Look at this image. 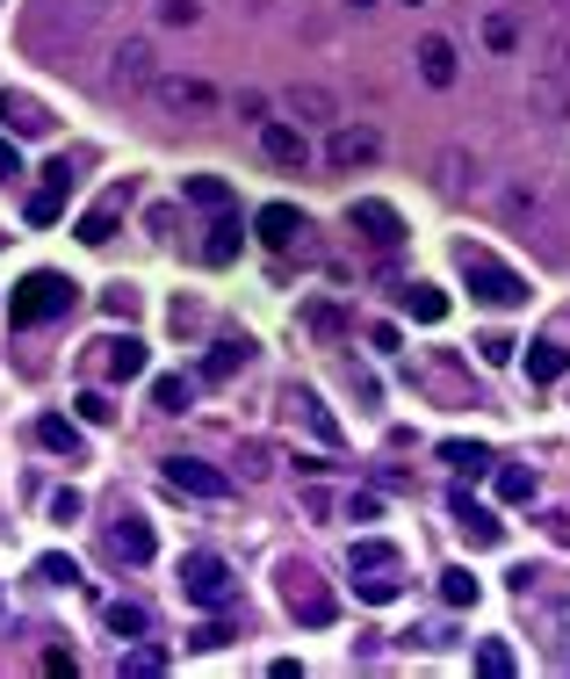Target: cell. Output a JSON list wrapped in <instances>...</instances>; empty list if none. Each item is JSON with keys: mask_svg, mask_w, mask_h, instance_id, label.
<instances>
[{"mask_svg": "<svg viewBox=\"0 0 570 679\" xmlns=\"http://www.w3.org/2000/svg\"><path fill=\"white\" fill-rule=\"evenodd\" d=\"M72 296H80V282L58 275V268H30V275L15 282V296H8V326L30 332V326H52V318L72 312Z\"/></svg>", "mask_w": 570, "mask_h": 679, "instance_id": "cell-1", "label": "cell"}, {"mask_svg": "<svg viewBox=\"0 0 570 679\" xmlns=\"http://www.w3.org/2000/svg\"><path fill=\"white\" fill-rule=\"evenodd\" d=\"M455 268H463V282H469V296L477 304H491V312H513V304H527V275L520 268H505L499 253H485V246H455Z\"/></svg>", "mask_w": 570, "mask_h": 679, "instance_id": "cell-2", "label": "cell"}, {"mask_svg": "<svg viewBox=\"0 0 570 679\" xmlns=\"http://www.w3.org/2000/svg\"><path fill=\"white\" fill-rule=\"evenodd\" d=\"M181 592H189L195 608H231V600H239V578H231V564L217 557V550H189V557H181Z\"/></svg>", "mask_w": 570, "mask_h": 679, "instance_id": "cell-3", "label": "cell"}, {"mask_svg": "<svg viewBox=\"0 0 570 679\" xmlns=\"http://www.w3.org/2000/svg\"><path fill=\"white\" fill-rule=\"evenodd\" d=\"M282 600H289V614H296L304 629H326L332 614H340V600H332V592L318 586L311 564H282Z\"/></svg>", "mask_w": 570, "mask_h": 679, "instance_id": "cell-4", "label": "cell"}, {"mask_svg": "<svg viewBox=\"0 0 570 679\" xmlns=\"http://www.w3.org/2000/svg\"><path fill=\"white\" fill-rule=\"evenodd\" d=\"M152 94H159L167 116H217L225 109V94L209 88V80H195V72H167V80H152Z\"/></svg>", "mask_w": 570, "mask_h": 679, "instance_id": "cell-5", "label": "cell"}, {"mask_svg": "<svg viewBox=\"0 0 570 679\" xmlns=\"http://www.w3.org/2000/svg\"><path fill=\"white\" fill-rule=\"evenodd\" d=\"M159 477H167L173 491H189V499H231V471H217L203 455H167Z\"/></svg>", "mask_w": 570, "mask_h": 679, "instance_id": "cell-6", "label": "cell"}, {"mask_svg": "<svg viewBox=\"0 0 570 679\" xmlns=\"http://www.w3.org/2000/svg\"><path fill=\"white\" fill-rule=\"evenodd\" d=\"M346 225L362 231L368 246H398V239H404V217H398L390 203H383V195H362V203L346 210Z\"/></svg>", "mask_w": 570, "mask_h": 679, "instance_id": "cell-7", "label": "cell"}, {"mask_svg": "<svg viewBox=\"0 0 570 679\" xmlns=\"http://www.w3.org/2000/svg\"><path fill=\"white\" fill-rule=\"evenodd\" d=\"M0 131H8V138H44V131H52V109L36 102V94L0 88Z\"/></svg>", "mask_w": 570, "mask_h": 679, "instance_id": "cell-8", "label": "cell"}, {"mask_svg": "<svg viewBox=\"0 0 570 679\" xmlns=\"http://www.w3.org/2000/svg\"><path fill=\"white\" fill-rule=\"evenodd\" d=\"M152 521L145 513H116V528H109V557L116 564H152Z\"/></svg>", "mask_w": 570, "mask_h": 679, "instance_id": "cell-9", "label": "cell"}, {"mask_svg": "<svg viewBox=\"0 0 570 679\" xmlns=\"http://www.w3.org/2000/svg\"><path fill=\"white\" fill-rule=\"evenodd\" d=\"M448 513H455V528H463V535L477 542V550H491V542H505V521L491 513V506H477L469 491H455V499H448Z\"/></svg>", "mask_w": 570, "mask_h": 679, "instance_id": "cell-10", "label": "cell"}, {"mask_svg": "<svg viewBox=\"0 0 570 679\" xmlns=\"http://www.w3.org/2000/svg\"><path fill=\"white\" fill-rule=\"evenodd\" d=\"M123 203H130V181H116V189H109L102 203H94V210L80 217V246H109V239H116V217H123Z\"/></svg>", "mask_w": 570, "mask_h": 679, "instance_id": "cell-11", "label": "cell"}, {"mask_svg": "<svg viewBox=\"0 0 570 679\" xmlns=\"http://www.w3.org/2000/svg\"><path fill=\"white\" fill-rule=\"evenodd\" d=\"M260 152L275 159V167H304V159H311V145H304V131H296V123H260Z\"/></svg>", "mask_w": 570, "mask_h": 679, "instance_id": "cell-12", "label": "cell"}, {"mask_svg": "<svg viewBox=\"0 0 570 679\" xmlns=\"http://www.w3.org/2000/svg\"><path fill=\"white\" fill-rule=\"evenodd\" d=\"M102 376H109V384H130V376H145V340H138V332L102 340Z\"/></svg>", "mask_w": 570, "mask_h": 679, "instance_id": "cell-13", "label": "cell"}, {"mask_svg": "<svg viewBox=\"0 0 570 679\" xmlns=\"http://www.w3.org/2000/svg\"><path fill=\"white\" fill-rule=\"evenodd\" d=\"M253 231H260L267 246H296V239H304L311 225H304V210H289V203H267V210H253Z\"/></svg>", "mask_w": 570, "mask_h": 679, "instance_id": "cell-14", "label": "cell"}, {"mask_svg": "<svg viewBox=\"0 0 570 679\" xmlns=\"http://www.w3.org/2000/svg\"><path fill=\"white\" fill-rule=\"evenodd\" d=\"M36 449H52V455H66V463H80V455H87V434L72 427L66 412H44V419H36Z\"/></svg>", "mask_w": 570, "mask_h": 679, "instance_id": "cell-15", "label": "cell"}, {"mask_svg": "<svg viewBox=\"0 0 570 679\" xmlns=\"http://www.w3.org/2000/svg\"><path fill=\"white\" fill-rule=\"evenodd\" d=\"M455 72H463L455 44L448 36H426V44H419V80H426V88H455Z\"/></svg>", "mask_w": 570, "mask_h": 679, "instance_id": "cell-16", "label": "cell"}, {"mask_svg": "<svg viewBox=\"0 0 570 679\" xmlns=\"http://www.w3.org/2000/svg\"><path fill=\"white\" fill-rule=\"evenodd\" d=\"M376 152H383V138H376V131H332V145H326V159H332V167H368Z\"/></svg>", "mask_w": 570, "mask_h": 679, "instance_id": "cell-17", "label": "cell"}, {"mask_svg": "<svg viewBox=\"0 0 570 679\" xmlns=\"http://www.w3.org/2000/svg\"><path fill=\"white\" fill-rule=\"evenodd\" d=\"M289 405H296V419H304V427H311L326 449H340V441H346V434H340V419L326 412V398H318V391H289Z\"/></svg>", "mask_w": 570, "mask_h": 679, "instance_id": "cell-18", "label": "cell"}, {"mask_svg": "<svg viewBox=\"0 0 570 679\" xmlns=\"http://www.w3.org/2000/svg\"><path fill=\"white\" fill-rule=\"evenodd\" d=\"M239 246H246L239 217H225V210H217V225H209V239H203V261H209V268H231V261H239Z\"/></svg>", "mask_w": 570, "mask_h": 679, "instance_id": "cell-19", "label": "cell"}, {"mask_svg": "<svg viewBox=\"0 0 570 679\" xmlns=\"http://www.w3.org/2000/svg\"><path fill=\"white\" fill-rule=\"evenodd\" d=\"M246 369V340H217V348L203 354V369H195V384H231Z\"/></svg>", "mask_w": 570, "mask_h": 679, "instance_id": "cell-20", "label": "cell"}, {"mask_svg": "<svg viewBox=\"0 0 570 679\" xmlns=\"http://www.w3.org/2000/svg\"><path fill=\"white\" fill-rule=\"evenodd\" d=\"M354 600H368V608H390V600H404L398 564H383V572H354Z\"/></svg>", "mask_w": 570, "mask_h": 679, "instance_id": "cell-21", "label": "cell"}, {"mask_svg": "<svg viewBox=\"0 0 570 679\" xmlns=\"http://www.w3.org/2000/svg\"><path fill=\"white\" fill-rule=\"evenodd\" d=\"M109 80H116V88H145V80H152V44L130 36V44L116 52V66H109Z\"/></svg>", "mask_w": 570, "mask_h": 679, "instance_id": "cell-22", "label": "cell"}, {"mask_svg": "<svg viewBox=\"0 0 570 679\" xmlns=\"http://www.w3.org/2000/svg\"><path fill=\"white\" fill-rule=\"evenodd\" d=\"M441 463H448L455 477H485L491 463H499V455H491L485 441H441Z\"/></svg>", "mask_w": 570, "mask_h": 679, "instance_id": "cell-23", "label": "cell"}, {"mask_svg": "<svg viewBox=\"0 0 570 679\" xmlns=\"http://www.w3.org/2000/svg\"><path fill=\"white\" fill-rule=\"evenodd\" d=\"M563 369H570L563 340H535V348H527V376H535V384H563Z\"/></svg>", "mask_w": 570, "mask_h": 679, "instance_id": "cell-24", "label": "cell"}, {"mask_svg": "<svg viewBox=\"0 0 570 679\" xmlns=\"http://www.w3.org/2000/svg\"><path fill=\"white\" fill-rule=\"evenodd\" d=\"M404 318H412V326H441V318H448V296L433 290V282H412V290H404Z\"/></svg>", "mask_w": 570, "mask_h": 679, "instance_id": "cell-25", "label": "cell"}, {"mask_svg": "<svg viewBox=\"0 0 570 679\" xmlns=\"http://www.w3.org/2000/svg\"><path fill=\"white\" fill-rule=\"evenodd\" d=\"M116 672L123 679H159V672H167V650H159V644H130L116 658Z\"/></svg>", "mask_w": 570, "mask_h": 679, "instance_id": "cell-26", "label": "cell"}, {"mask_svg": "<svg viewBox=\"0 0 570 679\" xmlns=\"http://www.w3.org/2000/svg\"><path fill=\"white\" fill-rule=\"evenodd\" d=\"M181 195H189L195 210H231V181H217V174H189Z\"/></svg>", "mask_w": 570, "mask_h": 679, "instance_id": "cell-27", "label": "cell"}, {"mask_svg": "<svg viewBox=\"0 0 570 679\" xmlns=\"http://www.w3.org/2000/svg\"><path fill=\"white\" fill-rule=\"evenodd\" d=\"M152 405H159V412H189V405H195V376H159Z\"/></svg>", "mask_w": 570, "mask_h": 679, "instance_id": "cell-28", "label": "cell"}, {"mask_svg": "<svg viewBox=\"0 0 570 679\" xmlns=\"http://www.w3.org/2000/svg\"><path fill=\"white\" fill-rule=\"evenodd\" d=\"M477 672H485V679H513L520 665H513V650H505L499 636H485V644H477Z\"/></svg>", "mask_w": 570, "mask_h": 679, "instance_id": "cell-29", "label": "cell"}, {"mask_svg": "<svg viewBox=\"0 0 570 679\" xmlns=\"http://www.w3.org/2000/svg\"><path fill=\"white\" fill-rule=\"evenodd\" d=\"M477 592L485 586H477L469 572H441V600H448V608H477Z\"/></svg>", "mask_w": 570, "mask_h": 679, "instance_id": "cell-30", "label": "cell"}, {"mask_svg": "<svg viewBox=\"0 0 570 679\" xmlns=\"http://www.w3.org/2000/svg\"><path fill=\"white\" fill-rule=\"evenodd\" d=\"M109 629H116V636H145V629H152V614H145L138 600H116V608H109Z\"/></svg>", "mask_w": 570, "mask_h": 679, "instance_id": "cell-31", "label": "cell"}, {"mask_svg": "<svg viewBox=\"0 0 570 679\" xmlns=\"http://www.w3.org/2000/svg\"><path fill=\"white\" fill-rule=\"evenodd\" d=\"M36 578H44V586H80V564L52 550V557H36Z\"/></svg>", "mask_w": 570, "mask_h": 679, "instance_id": "cell-32", "label": "cell"}, {"mask_svg": "<svg viewBox=\"0 0 570 679\" xmlns=\"http://www.w3.org/2000/svg\"><path fill=\"white\" fill-rule=\"evenodd\" d=\"M72 412H80L87 427H109V419H116V405H109L102 391H80V398H72Z\"/></svg>", "mask_w": 570, "mask_h": 679, "instance_id": "cell-33", "label": "cell"}, {"mask_svg": "<svg viewBox=\"0 0 570 679\" xmlns=\"http://www.w3.org/2000/svg\"><path fill=\"white\" fill-rule=\"evenodd\" d=\"M58 210H66V189H36L30 195V225H58Z\"/></svg>", "mask_w": 570, "mask_h": 679, "instance_id": "cell-34", "label": "cell"}, {"mask_svg": "<svg viewBox=\"0 0 570 679\" xmlns=\"http://www.w3.org/2000/svg\"><path fill=\"white\" fill-rule=\"evenodd\" d=\"M499 499H535V471L505 463V471H499Z\"/></svg>", "mask_w": 570, "mask_h": 679, "instance_id": "cell-35", "label": "cell"}, {"mask_svg": "<svg viewBox=\"0 0 570 679\" xmlns=\"http://www.w3.org/2000/svg\"><path fill=\"white\" fill-rule=\"evenodd\" d=\"M383 564H398L390 542H354V572H383Z\"/></svg>", "mask_w": 570, "mask_h": 679, "instance_id": "cell-36", "label": "cell"}, {"mask_svg": "<svg viewBox=\"0 0 570 679\" xmlns=\"http://www.w3.org/2000/svg\"><path fill=\"white\" fill-rule=\"evenodd\" d=\"M231 636H239V629H231V622H203V629H195V636H189V650H225Z\"/></svg>", "mask_w": 570, "mask_h": 679, "instance_id": "cell-37", "label": "cell"}, {"mask_svg": "<svg viewBox=\"0 0 570 679\" xmlns=\"http://www.w3.org/2000/svg\"><path fill=\"white\" fill-rule=\"evenodd\" d=\"M289 109H304V116L326 123V116H332V94H326V88H296V94H289Z\"/></svg>", "mask_w": 570, "mask_h": 679, "instance_id": "cell-38", "label": "cell"}, {"mask_svg": "<svg viewBox=\"0 0 570 679\" xmlns=\"http://www.w3.org/2000/svg\"><path fill=\"white\" fill-rule=\"evenodd\" d=\"M80 506H87L80 491H72V485H58V491H52V521H58V528H66V521H80Z\"/></svg>", "mask_w": 570, "mask_h": 679, "instance_id": "cell-39", "label": "cell"}, {"mask_svg": "<svg viewBox=\"0 0 570 679\" xmlns=\"http://www.w3.org/2000/svg\"><path fill=\"white\" fill-rule=\"evenodd\" d=\"M477 348H485V362L499 369V362H513V348H520V340H505V332H485V340H477Z\"/></svg>", "mask_w": 570, "mask_h": 679, "instance_id": "cell-40", "label": "cell"}, {"mask_svg": "<svg viewBox=\"0 0 570 679\" xmlns=\"http://www.w3.org/2000/svg\"><path fill=\"white\" fill-rule=\"evenodd\" d=\"M15 174H22V152H15V138L0 131V181H15Z\"/></svg>", "mask_w": 570, "mask_h": 679, "instance_id": "cell-41", "label": "cell"}, {"mask_svg": "<svg viewBox=\"0 0 570 679\" xmlns=\"http://www.w3.org/2000/svg\"><path fill=\"white\" fill-rule=\"evenodd\" d=\"M304 318H311V332H326V340H332V332H340V312H332V304H311V312H304Z\"/></svg>", "mask_w": 570, "mask_h": 679, "instance_id": "cell-42", "label": "cell"}, {"mask_svg": "<svg viewBox=\"0 0 570 679\" xmlns=\"http://www.w3.org/2000/svg\"><path fill=\"white\" fill-rule=\"evenodd\" d=\"M159 22H181V30H189V22H195V0H159Z\"/></svg>", "mask_w": 570, "mask_h": 679, "instance_id": "cell-43", "label": "cell"}, {"mask_svg": "<svg viewBox=\"0 0 570 679\" xmlns=\"http://www.w3.org/2000/svg\"><path fill=\"white\" fill-rule=\"evenodd\" d=\"M485 44H491V52H513V44H520L513 22H485Z\"/></svg>", "mask_w": 570, "mask_h": 679, "instance_id": "cell-44", "label": "cell"}, {"mask_svg": "<svg viewBox=\"0 0 570 679\" xmlns=\"http://www.w3.org/2000/svg\"><path fill=\"white\" fill-rule=\"evenodd\" d=\"M44 189H66L72 195V159H52V167H44Z\"/></svg>", "mask_w": 570, "mask_h": 679, "instance_id": "cell-45", "label": "cell"}, {"mask_svg": "<svg viewBox=\"0 0 570 679\" xmlns=\"http://www.w3.org/2000/svg\"><path fill=\"white\" fill-rule=\"evenodd\" d=\"M44 672H58V679H72V672H80V658H72V650H44Z\"/></svg>", "mask_w": 570, "mask_h": 679, "instance_id": "cell-46", "label": "cell"}, {"mask_svg": "<svg viewBox=\"0 0 570 679\" xmlns=\"http://www.w3.org/2000/svg\"><path fill=\"white\" fill-rule=\"evenodd\" d=\"M346 521H376V491H354L346 499Z\"/></svg>", "mask_w": 570, "mask_h": 679, "instance_id": "cell-47", "label": "cell"}, {"mask_svg": "<svg viewBox=\"0 0 570 679\" xmlns=\"http://www.w3.org/2000/svg\"><path fill=\"white\" fill-rule=\"evenodd\" d=\"M346 8H368V0H346Z\"/></svg>", "mask_w": 570, "mask_h": 679, "instance_id": "cell-48", "label": "cell"}, {"mask_svg": "<svg viewBox=\"0 0 570 679\" xmlns=\"http://www.w3.org/2000/svg\"><path fill=\"white\" fill-rule=\"evenodd\" d=\"M404 8H426V0H404Z\"/></svg>", "mask_w": 570, "mask_h": 679, "instance_id": "cell-49", "label": "cell"}]
</instances>
